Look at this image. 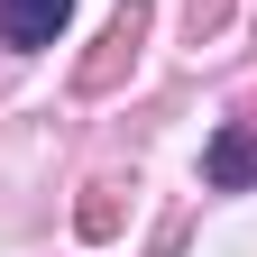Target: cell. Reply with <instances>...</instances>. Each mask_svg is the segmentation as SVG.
<instances>
[{
    "instance_id": "6da1fadb",
    "label": "cell",
    "mask_w": 257,
    "mask_h": 257,
    "mask_svg": "<svg viewBox=\"0 0 257 257\" xmlns=\"http://www.w3.org/2000/svg\"><path fill=\"white\" fill-rule=\"evenodd\" d=\"M64 10H74V0H0V37L10 46H46L64 28Z\"/></svg>"
},
{
    "instance_id": "7a4b0ae2",
    "label": "cell",
    "mask_w": 257,
    "mask_h": 257,
    "mask_svg": "<svg viewBox=\"0 0 257 257\" xmlns=\"http://www.w3.org/2000/svg\"><path fill=\"white\" fill-rule=\"evenodd\" d=\"M248 175H257V147H248L239 128H230V138L211 147V184H248Z\"/></svg>"
}]
</instances>
